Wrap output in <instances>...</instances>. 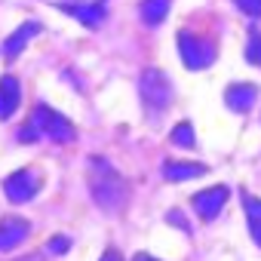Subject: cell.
<instances>
[{
	"label": "cell",
	"instance_id": "cell-16",
	"mask_svg": "<svg viewBox=\"0 0 261 261\" xmlns=\"http://www.w3.org/2000/svg\"><path fill=\"white\" fill-rule=\"evenodd\" d=\"M246 62H252V65H258L261 68V34L252 28L249 31V43H246Z\"/></svg>",
	"mask_w": 261,
	"mask_h": 261
},
{
	"label": "cell",
	"instance_id": "cell-14",
	"mask_svg": "<svg viewBox=\"0 0 261 261\" xmlns=\"http://www.w3.org/2000/svg\"><path fill=\"white\" fill-rule=\"evenodd\" d=\"M243 212H246L252 240L261 246V200H258L255 194H246V191H243Z\"/></svg>",
	"mask_w": 261,
	"mask_h": 261
},
{
	"label": "cell",
	"instance_id": "cell-13",
	"mask_svg": "<svg viewBox=\"0 0 261 261\" xmlns=\"http://www.w3.org/2000/svg\"><path fill=\"white\" fill-rule=\"evenodd\" d=\"M169 7H172V0H142V7H139L142 22H145V25H151V28L163 25V22H166V16H169Z\"/></svg>",
	"mask_w": 261,
	"mask_h": 261
},
{
	"label": "cell",
	"instance_id": "cell-4",
	"mask_svg": "<svg viewBox=\"0 0 261 261\" xmlns=\"http://www.w3.org/2000/svg\"><path fill=\"white\" fill-rule=\"evenodd\" d=\"M178 56H181L185 68L203 71V68H209V65L215 62V46H212V40H206V37H197V34H191V31H181V34H178Z\"/></svg>",
	"mask_w": 261,
	"mask_h": 261
},
{
	"label": "cell",
	"instance_id": "cell-11",
	"mask_svg": "<svg viewBox=\"0 0 261 261\" xmlns=\"http://www.w3.org/2000/svg\"><path fill=\"white\" fill-rule=\"evenodd\" d=\"M37 34H40V25H37V22H25V25H19V28L4 40V56H7V59H19V53H22Z\"/></svg>",
	"mask_w": 261,
	"mask_h": 261
},
{
	"label": "cell",
	"instance_id": "cell-2",
	"mask_svg": "<svg viewBox=\"0 0 261 261\" xmlns=\"http://www.w3.org/2000/svg\"><path fill=\"white\" fill-rule=\"evenodd\" d=\"M139 95H142V105L148 114H163L169 105H172V80L160 71V68H145L142 77H139Z\"/></svg>",
	"mask_w": 261,
	"mask_h": 261
},
{
	"label": "cell",
	"instance_id": "cell-12",
	"mask_svg": "<svg viewBox=\"0 0 261 261\" xmlns=\"http://www.w3.org/2000/svg\"><path fill=\"white\" fill-rule=\"evenodd\" d=\"M209 169L203 163H191V160H166L163 163V178L166 181H191V178H200Z\"/></svg>",
	"mask_w": 261,
	"mask_h": 261
},
{
	"label": "cell",
	"instance_id": "cell-3",
	"mask_svg": "<svg viewBox=\"0 0 261 261\" xmlns=\"http://www.w3.org/2000/svg\"><path fill=\"white\" fill-rule=\"evenodd\" d=\"M31 126L37 129V136H43V139H49V142H59V145H65V142H74V123L65 117V114H59L56 108H49V105H37L34 108V114H31Z\"/></svg>",
	"mask_w": 261,
	"mask_h": 261
},
{
	"label": "cell",
	"instance_id": "cell-15",
	"mask_svg": "<svg viewBox=\"0 0 261 261\" xmlns=\"http://www.w3.org/2000/svg\"><path fill=\"white\" fill-rule=\"evenodd\" d=\"M172 145H178V148H194L197 145V136H194V126L188 123V120H181L175 129H172Z\"/></svg>",
	"mask_w": 261,
	"mask_h": 261
},
{
	"label": "cell",
	"instance_id": "cell-10",
	"mask_svg": "<svg viewBox=\"0 0 261 261\" xmlns=\"http://www.w3.org/2000/svg\"><path fill=\"white\" fill-rule=\"evenodd\" d=\"M31 233V227H28V221L25 218H4L0 221V252H10V249H16L25 237Z\"/></svg>",
	"mask_w": 261,
	"mask_h": 261
},
{
	"label": "cell",
	"instance_id": "cell-21",
	"mask_svg": "<svg viewBox=\"0 0 261 261\" xmlns=\"http://www.w3.org/2000/svg\"><path fill=\"white\" fill-rule=\"evenodd\" d=\"M98 261H123V258H120V252H117V249H108Z\"/></svg>",
	"mask_w": 261,
	"mask_h": 261
},
{
	"label": "cell",
	"instance_id": "cell-19",
	"mask_svg": "<svg viewBox=\"0 0 261 261\" xmlns=\"http://www.w3.org/2000/svg\"><path fill=\"white\" fill-rule=\"evenodd\" d=\"M19 139H22V142H34V139H40V136H37V129L28 123V126H22V129H19Z\"/></svg>",
	"mask_w": 261,
	"mask_h": 261
},
{
	"label": "cell",
	"instance_id": "cell-20",
	"mask_svg": "<svg viewBox=\"0 0 261 261\" xmlns=\"http://www.w3.org/2000/svg\"><path fill=\"white\" fill-rule=\"evenodd\" d=\"M166 218H169V224H175V227H181V230H188V224H185V218H181V212H169Z\"/></svg>",
	"mask_w": 261,
	"mask_h": 261
},
{
	"label": "cell",
	"instance_id": "cell-18",
	"mask_svg": "<svg viewBox=\"0 0 261 261\" xmlns=\"http://www.w3.org/2000/svg\"><path fill=\"white\" fill-rule=\"evenodd\" d=\"M237 10L246 13L249 19H261V0H233Z\"/></svg>",
	"mask_w": 261,
	"mask_h": 261
},
{
	"label": "cell",
	"instance_id": "cell-7",
	"mask_svg": "<svg viewBox=\"0 0 261 261\" xmlns=\"http://www.w3.org/2000/svg\"><path fill=\"white\" fill-rule=\"evenodd\" d=\"M59 10L65 16H74L86 28H98L105 22V16H108V10H105L101 0H86V4H59Z\"/></svg>",
	"mask_w": 261,
	"mask_h": 261
},
{
	"label": "cell",
	"instance_id": "cell-6",
	"mask_svg": "<svg viewBox=\"0 0 261 261\" xmlns=\"http://www.w3.org/2000/svg\"><path fill=\"white\" fill-rule=\"evenodd\" d=\"M227 188L224 185H212V188H206V191H200V194H194V209H197V215L203 218V221H212L221 209H224V203H227Z\"/></svg>",
	"mask_w": 261,
	"mask_h": 261
},
{
	"label": "cell",
	"instance_id": "cell-8",
	"mask_svg": "<svg viewBox=\"0 0 261 261\" xmlns=\"http://www.w3.org/2000/svg\"><path fill=\"white\" fill-rule=\"evenodd\" d=\"M19 101H22L19 80L13 74H4L0 77V120H10L19 111Z\"/></svg>",
	"mask_w": 261,
	"mask_h": 261
},
{
	"label": "cell",
	"instance_id": "cell-22",
	"mask_svg": "<svg viewBox=\"0 0 261 261\" xmlns=\"http://www.w3.org/2000/svg\"><path fill=\"white\" fill-rule=\"evenodd\" d=\"M136 261H157V258H151V255H145V252H139V255H136Z\"/></svg>",
	"mask_w": 261,
	"mask_h": 261
},
{
	"label": "cell",
	"instance_id": "cell-5",
	"mask_svg": "<svg viewBox=\"0 0 261 261\" xmlns=\"http://www.w3.org/2000/svg\"><path fill=\"white\" fill-rule=\"evenodd\" d=\"M37 191H40V175L34 169H16L4 181V194L10 197V203H28L37 197Z\"/></svg>",
	"mask_w": 261,
	"mask_h": 261
},
{
	"label": "cell",
	"instance_id": "cell-1",
	"mask_svg": "<svg viewBox=\"0 0 261 261\" xmlns=\"http://www.w3.org/2000/svg\"><path fill=\"white\" fill-rule=\"evenodd\" d=\"M86 169H89L86 181H89V194H92L95 206L105 209V212H117L126 203V181H123V175L105 157H95V154L86 160Z\"/></svg>",
	"mask_w": 261,
	"mask_h": 261
},
{
	"label": "cell",
	"instance_id": "cell-17",
	"mask_svg": "<svg viewBox=\"0 0 261 261\" xmlns=\"http://www.w3.org/2000/svg\"><path fill=\"white\" fill-rule=\"evenodd\" d=\"M68 249H71V240H68L65 233H56V237L46 240V252H49V255H65Z\"/></svg>",
	"mask_w": 261,
	"mask_h": 261
},
{
	"label": "cell",
	"instance_id": "cell-9",
	"mask_svg": "<svg viewBox=\"0 0 261 261\" xmlns=\"http://www.w3.org/2000/svg\"><path fill=\"white\" fill-rule=\"evenodd\" d=\"M255 98H258V86H252V83H230L224 92V105L237 114H246L255 105Z\"/></svg>",
	"mask_w": 261,
	"mask_h": 261
}]
</instances>
